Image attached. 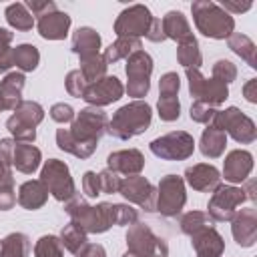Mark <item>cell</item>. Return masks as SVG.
Returning a JSON list of instances; mask_svg holds the SVG:
<instances>
[{
  "label": "cell",
  "mask_w": 257,
  "mask_h": 257,
  "mask_svg": "<svg viewBox=\"0 0 257 257\" xmlns=\"http://www.w3.org/2000/svg\"><path fill=\"white\" fill-rule=\"evenodd\" d=\"M76 255H78V257H106L104 247L98 245V243H86Z\"/></svg>",
  "instance_id": "53"
},
{
  "label": "cell",
  "mask_w": 257,
  "mask_h": 257,
  "mask_svg": "<svg viewBox=\"0 0 257 257\" xmlns=\"http://www.w3.org/2000/svg\"><path fill=\"white\" fill-rule=\"evenodd\" d=\"M253 169V155L243 149H235L225 157L223 175L229 183H243Z\"/></svg>",
  "instance_id": "20"
},
{
  "label": "cell",
  "mask_w": 257,
  "mask_h": 257,
  "mask_svg": "<svg viewBox=\"0 0 257 257\" xmlns=\"http://www.w3.org/2000/svg\"><path fill=\"white\" fill-rule=\"evenodd\" d=\"M34 257H62V243L54 235H44L34 245Z\"/></svg>",
  "instance_id": "39"
},
{
  "label": "cell",
  "mask_w": 257,
  "mask_h": 257,
  "mask_svg": "<svg viewBox=\"0 0 257 257\" xmlns=\"http://www.w3.org/2000/svg\"><path fill=\"white\" fill-rule=\"evenodd\" d=\"M118 193H120L126 201L139 205L141 209H145V211H149V213L155 211V205H157V189H155L145 177H141V175H131V177H126V179H120Z\"/></svg>",
  "instance_id": "15"
},
{
  "label": "cell",
  "mask_w": 257,
  "mask_h": 257,
  "mask_svg": "<svg viewBox=\"0 0 257 257\" xmlns=\"http://www.w3.org/2000/svg\"><path fill=\"white\" fill-rule=\"evenodd\" d=\"M40 151L32 143H16L14 145V155H12V167L24 175H32L38 165H40Z\"/></svg>",
  "instance_id": "26"
},
{
  "label": "cell",
  "mask_w": 257,
  "mask_h": 257,
  "mask_svg": "<svg viewBox=\"0 0 257 257\" xmlns=\"http://www.w3.org/2000/svg\"><path fill=\"white\" fill-rule=\"evenodd\" d=\"M145 167V157L137 149H122L114 151L106 159V169L114 171L116 175H139Z\"/></svg>",
  "instance_id": "19"
},
{
  "label": "cell",
  "mask_w": 257,
  "mask_h": 257,
  "mask_svg": "<svg viewBox=\"0 0 257 257\" xmlns=\"http://www.w3.org/2000/svg\"><path fill=\"white\" fill-rule=\"evenodd\" d=\"M153 14L145 4H133L124 8L114 20V34L118 38H141L147 36L153 22Z\"/></svg>",
  "instance_id": "14"
},
{
  "label": "cell",
  "mask_w": 257,
  "mask_h": 257,
  "mask_svg": "<svg viewBox=\"0 0 257 257\" xmlns=\"http://www.w3.org/2000/svg\"><path fill=\"white\" fill-rule=\"evenodd\" d=\"M4 16H6V22L16 30H32V26H34V16L28 12L26 4H22V2H14V4L6 6Z\"/></svg>",
  "instance_id": "34"
},
{
  "label": "cell",
  "mask_w": 257,
  "mask_h": 257,
  "mask_svg": "<svg viewBox=\"0 0 257 257\" xmlns=\"http://www.w3.org/2000/svg\"><path fill=\"white\" fill-rule=\"evenodd\" d=\"M22 88H24L22 72H8L0 80V98L6 110H14L22 102Z\"/></svg>",
  "instance_id": "25"
},
{
  "label": "cell",
  "mask_w": 257,
  "mask_h": 257,
  "mask_svg": "<svg viewBox=\"0 0 257 257\" xmlns=\"http://www.w3.org/2000/svg\"><path fill=\"white\" fill-rule=\"evenodd\" d=\"M14 145H16V141H12V139H0V163H2L4 169H8V171H10V167H12Z\"/></svg>",
  "instance_id": "50"
},
{
  "label": "cell",
  "mask_w": 257,
  "mask_h": 257,
  "mask_svg": "<svg viewBox=\"0 0 257 257\" xmlns=\"http://www.w3.org/2000/svg\"><path fill=\"white\" fill-rule=\"evenodd\" d=\"M191 245L197 251V257H221L225 251V241L215 227H207L191 235Z\"/></svg>",
  "instance_id": "22"
},
{
  "label": "cell",
  "mask_w": 257,
  "mask_h": 257,
  "mask_svg": "<svg viewBox=\"0 0 257 257\" xmlns=\"http://www.w3.org/2000/svg\"><path fill=\"white\" fill-rule=\"evenodd\" d=\"M122 257H135V255H131V253H124V255H122Z\"/></svg>",
  "instance_id": "59"
},
{
  "label": "cell",
  "mask_w": 257,
  "mask_h": 257,
  "mask_svg": "<svg viewBox=\"0 0 257 257\" xmlns=\"http://www.w3.org/2000/svg\"><path fill=\"white\" fill-rule=\"evenodd\" d=\"M48 199V189L44 187V183L40 179H32V181H26L20 185L18 189V205L28 209V211H34V209H40Z\"/></svg>",
  "instance_id": "23"
},
{
  "label": "cell",
  "mask_w": 257,
  "mask_h": 257,
  "mask_svg": "<svg viewBox=\"0 0 257 257\" xmlns=\"http://www.w3.org/2000/svg\"><path fill=\"white\" fill-rule=\"evenodd\" d=\"M247 201L245 189L233 185H219L209 199L207 215L213 221H231L237 213V207Z\"/></svg>",
  "instance_id": "12"
},
{
  "label": "cell",
  "mask_w": 257,
  "mask_h": 257,
  "mask_svg": "<svg viewBox=\"0 0 257 257\" xmlns=\"http://www.w3.org/2000/svg\"><path fill=\"white\" fill-rule=\"evenodd\" d=\"M187 80H189V92L197 102L217 106L229 96V88L225 82L217 78H205L199 68H187Z\"/></svg>",
  "instance_id": "13"
},
{
  "label": "cell",
  "mask_w": 257,
  "mask_h": 257,
  "mask_svg": "<svg viewBox=\"0 0 257 257\" xmlns=\"http://www.w3.org/2000/svg\"><path fill=\"white\" fill-rule=\"evenodd\" d=\"M50 118L56 120V122H60V124L72 122V120H74V110H72V106L66 104V102H56V104H52V108H50Z\"/></svg>",
  "instance_id": "47"
},
{
  "label": "cell",
  "mask_w": 257,
  "mask_h": 257,
  "mask_svg": "<svg viewBox=\"0 0 257 257\" xmlns=\"http://www.w3.org/2000/svg\"><path fill=\"white\" fill-rule=\"evenodd\" d=\"M213 126L223 131L225 135H231L237 143H243V145H249L257 139V128H255V122L243 114L237 106H229L225 110H217L215 116H213Z\"/></svg>",
  "instance_id": "6"
},
{
  "label": "cell",
  "mask_w": 257,
  "mask_h": 257,
  "mask_svg": "<svg viewBox=\"0 0 257 257\" xmlns=\"http://www.w3.org/2000/svg\"><path fill=\"white\" fill-rule=\"evenodd\" d=\"M0 257H2V241H0Z\"/></svg>",
  "instance_id": "60"
},
{
  "label": "cell",
  "mask_w": 257,
  "mask_h": 257,
  "mask_svg": "<svg viewBox=\"0 0 257 257\" xmlns=\"http://www.w3.org/2000/svg\"><path fill=\"white\" fill-rule=\"evenodd\" d=\"M177 60H179V64H183L185 68H199V66H201L203 56H201L199 42H197L195 36H189V38H185V40L179 42Z\"/></svg>",
  "instance_id": "31"
},
{
  "label": "cell",
  "mask_w": 257,
  "mask_h": 257,
  "mask_svg": "<svg viewBox=\"0 0 257 257\" xmlns=\"http://www.w3.org/2000/svg\"><path fill=\"white\" fill-rule=\"evenodd\" d=\"M157 106H159V116L167 122L177 120L181 114V104H179L177 96H159Z\"/></svg>",
  "instance_id": "40"
},
{
  "label": "cell",
  "mask_w": 257,
  "mask_h": 257,
  "mask_svg": "<svg viewBox=\"0 0 257 257\" xmlns=\"http://www.w3.org/2000/svg\"><path fill=\"white\" fill-rule=\"evenodd\" d=\"M185 181L195 191L211 193V191H215L221 185V175H219V171L213 165L199 163V165H193V167H189L185 171Z\"/></svg>",
  "instance_id": "21"
},
{
  "label": "cell",
  "mask_w": 257,
  "mask_h": 257,
  "mask_svg": "<svg viewBox=\"0 0 257 257\" xmlns=\"http://www.w3.org/2000/svg\"><path fill=\"white\" fill-rule=\"evenodd\" d=\"M98 181H100V193H118V187H120V177L110 171V169H104L98 173Z\"/></svg>",
  "instance_id": "46"
},
{
  "label": "cell",
  "mask_w": 257,
  "mask_h": 257,
  "mask_svg": "<svg viewBox=\"0 0 257 257\" xmlns=\"http://www.w3.org/2000/svg\"><path fill=\"white\" fill-rule=\"evenodd\" d=\"M42 118H44V108L38 102L22 100L14 108V114L6 120V126L18 143H34L36 126L42 122Z\"/></svg>",
  "instance_id": "4"
},
{
  "label": "cell",
  "mask_w": 257,
  "mask_h": 257,
  "mask_svg": "<svg viewBox=\"0 0 257 257\" xmlns=\"http://www.w3.org/2000/svg\"><path fill=\"white\" fill-rule=\"evenodd\" d=\"M86 88H88V82L84 80V76H82L80 70H70L66 74V90H68L70 96L82 98L84 92H86Z\"/></svg>",
  "instance_id": "42"
},
{
  "label": "cell",
  "mask_w": 257,
  "mask_h": 257,
  "mask_svg": "<svg viewBox=\"0 0 257 257\" xmlns=\"http://www.w3.org/2000/svg\"><path fill=\"white\" fill-rule=\"evenodd\" d=\"M30 239L24 233H10L2 241V257H28Z\"/></svg>",
  "instance_id": "37"
},
{
  "label": "cell",
  "mask_w": 257,
  "mask_h": 257,
  "mask_svg": "<svg viewBox=\"0 0 257 257\" xmlns=\"http://www.w3.org/2000/svg\"><path fill=\"white\" fill-rule=\"evenodd\" d=\"M213 78H217V80H221V82H225V84L233 82V80L237 78V68H235V64H233L231 60H225V58L217 60V62L213 64Z\"/></svg>",
  "instance_id": "43"
},
{
  "label": "cell",
  "mask_w": 257,
  "mask_h": 257,
  "mask_svg": "<svg viewBox=\"0 0 257 257\" xmlns=\"http://www.w3.org/2000/svg\"><path fill=\"white\" fill-rule=\"evenodd\" d=\"M40 181L44 183L48 193L60 203H66L76 193L74 181H72L70 171H68V165L58 161V159H50V161L44 163V167L40 171Z\"/></svg>",
  "instance_id": "8"
},
{
  "label": "cell",
  "mask_w": 257,
  "mask_h": 257,
  "mask_svg": "<svg viewBox=\"0 0 257 257\" xmlns=\"http://www.w3.org/2000/svg\"><path fill=\"white\" fill-rule=\"evenodd\" d=\"M12 38H14V34H12L10 30L0 28V46H8V44L12 42Z\"/></svg>",
  "instance_id": "56"
},
{
  "label": "cell",
  "mask_w": 257,
  "mask_h": 257,
  "mask_svg": "<svg viewBox=\"0 0 257 257\" xmlns=\"http://www.w3.org/2000/svg\"><path fill=\"white\" fill-rule=\"evenodd\" d=\"M231 231L233 237L237 241V245L241 247H253L257 241V213L253 207H245L241 211L235 213V217L231 219Z\"/></svg>",
  "instance_id": "17"
},
{
  "label": "cell",
  "mask_w": 257,
  "mask_h": 257,
  "mask_svg": "<svg viewBox=\"0 0 257 257\" xmlns=\"http://www.w3.org/2000/svg\"><path fill=\"white\" fill-rule=\"evenodd\" d=\"M106 128H108L106 112L102 108H98V106H86L74 116L72 126L68 131L78 143L96 145L98 147V139L106 133Z\"/></svg>",
  "instance_id": "5"
},
{
  "label": "cell",
  "mask_w": 257,
  "mask_h": 257,
  "mask_svg": "<svg viewBox=\"0 0 257 257\" xmlns=\"http://www.w3.org/2000/svg\"><path fill=\"white\" fill-rule=\"evenodd\" d=\"M122 92H124V86H122V82L116 76H104V78L88 84V88H86V92H84L82 98L90 106L102 108V106L118 100L122 96Z\"/></svg>",
  "instance_id": "16"
},
{
  "label": "cell",
  "mask_w": 257,
  "mask_h": 257,
  "mask_svg": "<svg viewBox=\"0 0 257 257\" xmlns=\"http://www.w3.org/2000/svg\"><path fill=\"white\" fill-rule=\"evenodd\" d=\"M126 247L131 255L135 257H167L169 255V245L165 239L157 237L149 225L145 223H133L128 233H126Z\"/></svg>",
  "instance_id": "7"
},
{
  "label": "cell",
  "mask_w": 257,
  "mask_h": 257,
  "mask_svg": "<svg viewBox=\"0 0 257 257\" xmlns=\"http://www.w3.org/2000/svg\"><path fill=\"white\" fill-rule=\"evenodd\" d=\"M191 120H195V122H201V124H209L211 120H213V116H215V108L213 106H209V104H203V102H193L191 104Z\"/></svg>",
  "instance_id": "45"
},
{
  "label": "cell",
  "mask_w": 257,
  "mask_h": 257,
  "mask_svg": "<svg viewBox=\"0 0 257 257\" xmlns=\"http://www.w3.org/2000/svg\"><path fill=\"white\" fill-rule=\"evenodd\" d=\"M60 243L70 251V253H78L86 243H88V239H86V231L84 229H80L76 223H68V225H64L62 227V231H60Z\"/></svg>",
  "instance_id": "35"
},
{
  "label": "cell",
  "mask_w": 257,
  "mask_h": 257,
  "mask_svg": "<svg viewBox=\"0 0 257 257\" xmlns=\"http://www.w3.org/2000/svg\"><path fill=\"white\" fill-rule=\"evenodd\" d=\"M56 145H58L60 151L70 153V155H74V157H78V159H88V157L96 151V145H82V143H78V141L70 135L68 128H58V131H56Z\"/></svg>",
  "instance_id": "29"
},
{
  "label": "cell",
  "mask_w": 257,
  "mask_h": 257,
  "mask_svg": "<svg viewBox=\"0 0 257 257\" xmlns=\"http://www.w3.org/2000/svg\"><path fill=\"white\" fill-rule=\"evenodd\" d=\"M213 219L205 213V211H189L181 217V231L185 235H195L199 233L201 229H207V227H213Z\"/></svg>",
  "instance_id": "38"
},
{
  "label": "cell",
  "mask_w": 257,
  "mask_h": 257,
  "mask_svg": "<svg viewBox=\"0 0 257 257\" xmlns=\"http://www.w3.org/2000/svg\"><path fill=\"white\" fill-rule=\"evenodd\" d=\"M191 12H193V20H195L197 30L201 34H205L207 38L223 40V38H229L235 30L233 16L229 12H225L217 2L197 0L191 4Z\"/></svg>",
  "instance_id": "3"
},
{
  "label": "cell",
  "mask_w": 257,
  "mask_h": 257,
  "mask_svg": "<svg viewBox=\"0 0 257 257\" xmlns=\"http://www.w3.org/2000/svg\"><path fill=\"white\" fill-rule=\"evenodd\" d=\"M12 64V48L10 46H0V72H6Z\"/></svg>",
  "instance_id": "54"
},
{
  "label": "cell",
  "mask_w": 257,
  "mask_h": 257,
  "mask_svg": "<svg viewBox=\"0 0 257 257\" xmlns=\"http://www.w3.org/2000/svg\"><path fill=\"white\" fill-rule=\"evenodd\" d=\"M36 28L38 34L46 40H62L70 30V16L66 12H60L58 8L50 10L36 18Z\"/></svg>",
  "instance_id": "18"
},
{
  "label": "cell",
  "mask_w": 257,
  "mask_h": 257,
  "mask_svg": "<svg viewBox=\"0 0 257 257\" xmlns=\"http://www.w3.org/2000/svg\"><path fill=\"white\" fill-rule=\"evenodd\" d=\"M141 50V38H116L108 48H104L102 56L106 60V64H114L120 58H128L133 52Z\"/></svg>",
  "instance_id": "30"
},
{
  "label": "cell",
  "mask_w": 257,
  "mask_h": 257,
  "mask_svg": "<svg viewBox=\"0 0 257 257\" xmlns=\"http://www.w3.org/2000/svg\"><path fill=\"white\" fill-rule=\"evenodd\" d=\"M124 70H126V78H128L126 92H128V96H135L139 100L151 88V72H153V58H151V54L145 52L143 48L133 52L126 58Z\"/></svg>",
  "instance_id": "9"
},
{
  "label": "cell",
  "mask_w": 257,
  "mask_h": 257,
  "mask_svg": "<svg viewBox=\"0 0 257 257\" xmlns=\"http://www.w3.org/2000/svg\"><path fill=\"white\" fill-rule=\"evenodd\" d=\"M40 62V52L34 44H20L12 48V64L24 72H32Z\"/></svg>",
  "instance_id": "33"
},
{
  "label": "cell",
  "mask_w": 257,
  "mask_h": 257,
  "mask_svg": "<svg viewBox=\"0 0 257 257\" xmlns=\"http://www.w3.org/2000/svg\"><path fill=\"white\" fill-rule=\"evenodd\" d=\"M16 205V193H14V181H12V173H8L4 177V181L0 183V211H8Z\"/></svg>",
  "instance_id": "41"
},
{
  "label": "cell",
  "mask_w": 257,
  "mask_h": 257,
  "mask_svg": "<svg viewBox=\"0 0 257 257\" xmlns=\"http://www.w3.org/2000/svg\"><path fill=\"white\" fill-rule=\"evenodd\" d=\"M161 26H163L165 38H171V40H177V42H181V40L193 36L187 18H185L183 12H179V10L167 12V14L163 16V20H161Z\"/></svg>",
  "instance_id": "27"
},
{
  "label": "cell",
  "mask_w": 257,
  "mask_h": 257,
  "mask_svg": "<svg viewBox=\"0 0 257 257\" xmlns=\"http://www.w3.org/2000/svg\"><path fill=\"white\" fill-rule=\"evenodd\" d=\"M225 147H227V135L219 128H215L213 124L207 126L201 135V143H199V149L203 153V157H209V159H217L225 153Z\"/></svg>",
  "instance_id": "28"
},
{
  "label": "cell",
  "mask_w": 257,
  "mask_h": 257,
  "mask_svg": "<svg viewBox=\"0 0 257 257\" xmlns=\"http://www.w3.org/2000/svg\"><path fill=\"white\" fill-rule=\"evenodd\" d=\"M187 203L185 193V181L177 175H167L161 179L157 187V205L155 211H159L165 217H177L181 209Z\"/></svg>",
  "instance_id": "11"
},
{
  "label": "cell",
  "mask_w": 257,
  "mask_h": 257,
  "mask_svg": "<svg viewBox=\"0 0 257 257\" xmlns=\"http://www.w3.org/2000/svg\"><path fill=\"white\" fill-rule=\"evenodd\" d=\"M243 94L249 102H257V78H251L245 86H243Z\"/></svg>",
  "instance_id": "55"
},
{
  "label": "cell",
  "mask_w": 257,
  "mask_h": 257,
  "mask_svg": "<svg viewBox=\"0 0 257 257\" xmlns=\"http://www.w3.org/2000/svg\"><path fill=\"white\" fill-rule=\"evenodd\" d=\"M147 38L151 42H163V40H167L165 38V32H163V26H161V18H153V22L149 26V32H147Z\"/></svg>",
  "instance_id": "52"
},
{
  "label": "cell",
  "mask_w": 257,
  "mask_h": 257,
  "mask_svg": "<svg viewBox=\"0 0 257 257\" xmlns=\"http://www.w3.org/2000/svg\"><path fill=\"white\" fill-rule=\"evenodd\" d=\"M225 12L229 14H241V12H247L251 8V2H235V0H225L219 4Z\"/></svg>",
  "instance_id": "51"
},
{
  "label": "cell",
  "mask_w": 257,
  "mask_h": 257,
  "mask_svg": "<svg viewBox=\"0 0 257 257\" xmlns=\"http://www.w3.org/2000/svg\"><path fill=\"white\" fill-rule=\"evenodd\" d=\"M151 153L163 161H185L195 151V141L185 131L167 133L155 141H151Z\"/></svg>",
  "instance_id": "10"
},
{
  "label": "cell",
  "mask_w": 257,
  "mask_h": 257,
  "mask_svg": "<svg viewBox=\"0 0 257 257\" xmlns=\"http://www.w3.org/2000/svg\"><path fill=\"white\" fill-rule=\"evenodd\" d=\"M64 211L86 233H104L112 225H133L139 221L137 209L122 203H98L90 207L78 193L70 197L64 205Z\"/></svg>",
  "instance_id": "1"
},
{
  "label": "cell",
  "mask_w": 257,
  "mask_h": 257,
  "mask_svg": "<svg viewBox=\"0 0 257 257\" xmlns=\"http://www.w3.org/2000/svg\"><path fill=\"white\" fill-rule=\"evenodd\" d=\"M26 8H28V12H30L32 16L38 18V16L50 12V10H56V4H54L52 0H28V2H26Z\"/></svg>",
  "instance_id": "49"
},
{
  "label": "cell",
  "mask_w": 257,
  "mask_h": 257,
  "mask_svg": "<svg viewBox=\"0 0 257 257\" xmlns=\"http://www.w3.org/2000/svg\"><path fill=\"white\" fill-rule=\"evenodd\" d=\"M181 88V80L177 72H165L159 82V96H177Z\"/></svg>",
  "instance_id": "44"
},
{
  "label": "cell",
  "mask_w": 257,
  "mask_h": 257,
  "mask_svg": "<svg viewBox=\"0 0 257 257\" xmlns=\"http://www.w3.org/2000/svg\"><path fill=\"white\" fill-rule=\"evenodd\" d=\"M82 191H84L86 197H90V199L102 195V193H100V181H98V175H96V173L86 171V173L82 175Z\"/></svg>",
  "instance_id": "48"
},
{
  "label": "cell",
  "mask_w": 257,
  "mask_h": 257,
  "mask_svg": "<svg viewBox=\"0 0 257 257\" xmlns=\"http://www.w3.org/2000/svg\"><path fill=\"white\" fill-rule=\"evenodd\" d=\"M8 173H10V171H8V169H4V165H2V163H0V183H2V181H4V177H6V175H8Z\"/></svg>",
  "instance_id": "57"
},
{
  "label": "cell",
  "mask_w": 257,
  "mask_h": 257,
  "mask_svg": "<svg viewBox=\"0 0 257 257\" xmlns=\"http://www.w3.org/2000/svg\"><path fill=\"white\" fill-rule=\"evenodd\" d=\"M229 48L237 54V56H241L251 68H255L257 66V58H255V42L247 36V34H241V32H233L231 36H229Z\"/></svg>",
  "instance_id": "32"
},
{
  "label": "cell",
  "mask_w": 257,
  "mask_h": 257,
  "mask_svg": "<svg viewBox=\"0 0 257 257\" xmlns=\"http://www.w3.org/2000/svg\"><path fill=\"white\" fill-rule=\"evenodd\" d=\"M98 48H100V34L94 28L82 26L72 34V52L80 60L98 54Z\"/></svg>",
  "instance_id": "24"
},
{
  "label": "cell",
  "mask_w": 257,
  "mask_h": 257,
  "mask_svg": "<svg viewBox=\"0 0 257 257\" xmlns=\"http://www.w3.org/2000/svg\"><path fill=\"white\" fill-rule=\"evenodd\" d=\"M153 112H151V104H147L145 100H133L124 106H120L112 118L108 120V128L106 133L118 141H128L141 133H145L151 124Z\"/></svg>",
  "instance_id": "2"
},
{
  "label": "cell",
  "mask_w": 257,
  "mask_h": 257,
  "mask_svg": "<svg viewBox=\"0 0 257 257\" xmlns=\"http://www.w3.org/2000/svg\"><path fill=\"white\" fill-rule=\"evenodd\" d=\"M0 110H6V108H4V102H2V98H0Z\"/></svg>",
  "instance_id": "58"
},
{
  "label": "cell",
  "mask_w": 257,
  "mask_h": 257,
  "mask_svg": "<svg viewBox=\"0 0 257 257\" xmlns=\"http://www.w3.org/2000/svg\"><path fill=\"white\" fill-rule=\"evenodd\" d=\"M106 66L108 64H106V60H104V56L100 52L94 54V56H88V58L80 60V72H82V76H84V80L88 84L104 78L106 76Z\"/></svg>",
  "instance_id": "36"
}]
</instances>
